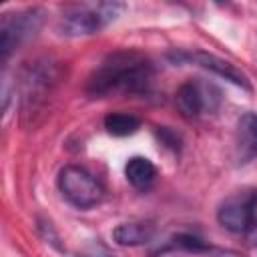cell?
<instances>
[{"mask_svg":"<svg viewBox=\"0 0 257 257\" xmlns=\"http://www.w3.org/2000/svg\"><path fill=\"white\" fill-rule=\"evenodd\" d=\"M153 64L135 50L110 52L88 76L86 92L92 98L108 94H135L149 88Z\"/></svg>","mask_w":257,"mask_h":257,"instance_id":"1","label":"cell"},{"mask_svg":"<svg viewBox=\"0 0 257 257\" xmlns=\"http://www.w3.org/2000/svg\"><path fill=\"white\" fill-rule=\"evenodd\" d=\"M124 4L120 2H100L94 6H72L66 10L58 22V30L64 36H88L112 22Z\"/></svg>","mask_w":257,"mask_h":257,"instance_id":"2","label":"cell"},{"mask_svg":"<svg viewBox=\"0 0 257 257\" xmlns=\"http://www.w3.org/2000/svg\"><path fill=\"white\" fill-rule=\"evenodd\" d=\"M58 189L62 197L76 209H90L104 197L102 185L84 169L68 165L58 173Z\"/></svg>","mask_w":257,"mask_h":257,"instance_id":"3","label":"cell"},{"mask_svg":"<svg viewBox=\"0 0 257 257\" xmlns=\"http://www.w3.org/2000/svg\"><path fill=\"white\" fill-rule=\"evenodd\" d=\"M217 221L231 233H249L257 221V189L229 195L217 209Z\"/></svg>","mask_w":257,"mask_h":257,"instance_id":"4","label":"cell"},{"mask_svg":"<svg viewBox=\"0 0 257 257\" xmlns=\"http://www.w3.org/2000/svg\"><path fill=\"white\" fill-rule=\"evenodd\" d=\"M175 102L179 110L189 118H199L205 114H211L221 104V90L207 80L191 78L185 84L179 86Z\"/></svg>","mask_w":257,"mask_h":257,"instance_id":"5","label":"cell"},{"mask_svg":"<svg viewBox=\"0 0 257 257\" xmlns=\"http://www.w3.org/2000/svg\"><path fill=\"white\" fill-rule=\"evenodd\" d=\"M42 22L40 10H24L16 14H4L0 24V54L2 60L8 58V54L24 42L28 36H32Z\"/></svg>","mask_w":257,"mask_h":257,"instance_id":"6","label":"cell"},{"mask_svg":"<svg viewBox=\"0 0 257 257\" xmlns=\"http://www.w3.org/2000/svg\"><path fill=\"white\" fill-rule=\"evenodd\" d=\"M233 155L237 165H247L257 159V112L239 116L233 137Z\"/></svg>","mask_w":257,"mask_h":257,"instance_id":"7","label":"cell"},{"mask_svg":"<svg viewBox=\"0 0 257 257\" xmlns=\"http://www.w3.org/2000/svg\"><path fill=\"white\" fill-rule=\"evenodd\" d=\"M175 58H177V60L185 58V60H189V62H195V64H199L201 68H205V70H209V72H213V74H217V76H221V78H225V80H229V82H233V84L245 88V90H251V84H249L247 76H245L239 68H235L231 62H227V60H223V58H219V56H215V54H209V52H203V50H195V52L179 54V56H175Z\"/></svg>","mask_w":257,"mask_h":257,"instance_id":"8","label":"cell"},{"mask_svg":"<svg viewBox=\"0 0 257 257\" xmlns=\"http://www.w3.org/2000/svg\"><path fill=\"white\" fill-rule=\"evenodd\" d=\"M124 177L135 189L147 191V189L153 187V183L157 179V169L149 159L133 157V159H128V163L124 167Z\"/></svg>","mask_w":257,"mask_h":257,"instance_id":"9","label":"cell"},{"mask_svg":"<svg viewBox=\"0 0 257 257\" xmlns=\"http://www.w3.org/2000/svg\"><path fill=\"white\" fill-rule=\"evenodd\" d=\"M155 227L151 223H122L112 231V239L124 247L145 245L153 239Z\"/></svg>","mask_w":257,"mask_h":257,"instance_id":"10","label":"cell"},{"mask_svg":"<svg viewBox=\"0 0 257 257\" xmlns=\"http://www.w3.org/2000/svg\"><path fill=\"white\" fill-rule=\"evenodd\" d=\"M141 126V118L131 112H110L104 116V128L112 137H128L135 135Z\"/></svg>","mask_w":257,"mask_h":257,"instance_id":"11","label":"cell"},{"mask_svg":"<svg viewBox=\"0 0 257 257\" xmlns=\"http://www.w3.org/2000/svg\"><path fill=\"white\" fill-rule=\"evenodd\" d=\"M171 247H175V249H185V251H193V253L209 251V245H207L205 241H201L199 237H193V235H185V233L173 237Z\"/></svg>","mask_w":257,"mask_h":257,"instance_id":"12","label":"cell"}]
</instances>
